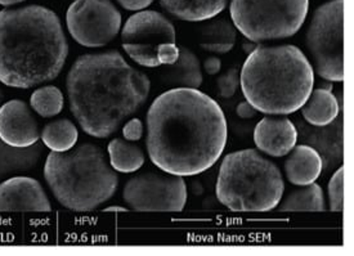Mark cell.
I'll use <instances>...</instances> for the list:
<instances>
[{"instance_id":"6da1fadb","label":"cell","mask_w":354,"mask_h":256,"mask_svg":"<svg viewBox=\"0 0 354 256\" xmlns=\"http://www.w3.org/2000/svg\"><path fill=\"white\" fill-rule=\"evenodd\" d=\"M146 146L160 170L194 177L214 166L228 141L223 110L212 97L173 88L149 106Z\"/></svg>"},{"instance_id":"7a4b0ae2","label":"cell","mask_w":354,"mask_h":256,"mask_svg":"<svg viewBox=\"0 0 354 256\" xmlns=\"http://www.w3.org/2000/svg\"><path fill=\"white\" fill-rule=\"evenodd\" d=\"M66 89L70 110L85 133L107 138L146 104L151 81L118 50H107L77 58Z\"/></svg>"},{"instance_id":"3957f363","label":"cell","mask_w":354,"mask_h":256,"mask_svg":"<svg viewBox=\"0 0 354 256\" xmlns=\"http://www.w3.org/2000/svg\"><path fill=\"white\" fill-rule=\"evenodd\" d=\"M68 56L56 12L41 6L0 10V83L30 89L55 80Z\"/></svg>"},{"instance_id":"277c9868","label":"cell","mask_w":354,"mask_h":256,"mask_svg":"<svg viewBox=\"0 0 354 256\" xmlns=\"http://www.w3.org/2000/svg\"><path fill=\"white\" fill-rule=\"evenodd\" d=\"M240 86L258 112L294 114L313 90L315 71L295 46H258L243 62Z\"/></svg>"},{"instance_id":"5b68a950","label":"cell","mask_w":354,"mask_h":256,"mask_svg":"<svg viewBox=\"0 0 354 256\" xmlns=\"http://www.w3.org/2000/svg\"><path fill=\"white\" fill-rule=\"evenodd\" d=\"M44 179L55 199L66 209L92 211L113 197L119 177L102 148L83 143L66 152H50Z\"/></svg>"},{"instance_id":"8992f818","label":"cell","mask_w":354,"mask_h":256,"mask_svg":"<svg viewBox=\"0 0 354 256\" xmlns=\"http://www.w3.org/2000/svg\"><path fill=\"white\" fill-rule=\"evenodd\" d=\"M285 183L276 164L257 150L227 155L216 181V197L232 211H270L283 196Z\"/></svg>"},{"instance_id":"52a82bcc","label":"cell","mask_w":354,"mask_h":256,"mask_svg":"<svg viewBox=\"0 0 354 256\" xmlns=\"http://www.w3.org/2000/svg\"><path fill=\"white\" fill-rule=\"evenodd\" d=\"M308 10L309 0H232L230 7L236 30L257 44L295 35Z\"/></svg>"},{"instance_id":"ba28073f","label":"cell","mask_w":354,"mask_h":256,"mask_svg":"<svg viewBox=\"0 0 354 256\" xmlns=\"http://www.w3.org/2000/svg\"><path fill=\"white\" fill-rule=\"evenodd\" d=\"M122 48L140 66H167L177 62V31L164 14L140 10L127 19L122 31Z\"/></svg>"},{"instance_id":"9c48e42d","label":"cell","mask_w":354,"mask_h":256,"mask_svg":"<svg viewBox=\"0 0 354 256\" xmlns=\"http://www.w3.org/2000/svg\"><path fill=\"white\" fill-rule=\"evenodd\" d=\"M306 46L318 75L327 81H344V0H331L313 13Z\"/></svg>"},{"instance_id":"30bf717a","label":"cell","mask_w":354,"mask_h":256,"mask_svg":"<svg viewBox=\"0 0 354 256\" xmlns=\"http://www.w3.org/2000/svg\"><path fill=\"white\" fill-rule=\"evenodd\" d=\"M122 199L134 211H182L187 204L186 181L165 171H146L127 181Z\"/></svg>"},{"instance_id":"8fae6325","label":"cell","mask_w":354,"mask_h":256,"mask_svg":"<svg viewBox=\"0 0 354 256\" xmlns=\"http://www.w3.org/2000/svg\"><path fill=\"white\" fill-rule=\"evenodd\" d=\"M70 35L80 46L110 44L122 29V13L111 0H75L66 12Z\"/></svg>"},{"instance_id":"7c38bea8","label":"cell","mask_w":354,"mask_h":256,"mask_svg":"<svg viewBox=\"0 0 354 256\" xmlns=\"http://www.w3.org/2000/svg\"><path fill=\"white\" fill-rule=\"evenodd\" d=\"M40 128L30 106L12 99L0 107V139L16 148H28L40 139Z\"/></svg>"},{"instance_id":"4fadbf2b","label":"cell","mask_w":354,"mask_h":256,"mask_svg":"<svg viewBox=\"0 0 354 256\" xmlns=\"http://www.w3.org/2000/svg\"><path fill=\"white\" fill-rule=\"evenodd\" d=\"M52 205L40 181L13 177L0 183V211H50Z\"/></svg>"},{"instance_id":"5bb4252c","label":"cell","mask_w":354,"mask_h":256,"mask_svg":"<svg viewBox=\"0 0 354 256\" xmlns=\"http://www.w3.org/2000/svg\"><path fill=\"white\" fill-rule=\"evenodd\" d=\"M298 130L286 116H266L254 130L258 150L273 157H282L297 146Z\"/></svg>"},{"instance_id":"9a60e30c","label":"cell","mask_w":354,"mask_h":256,"mask_svg":"<svg viewBox=\"0 0 354 256\" xmlns=\"http://www.w3.org/2000/svg\"><path fill=\"white\" fill-rule=\"evenodd\" d=\"M289 153V157L285 161V173L290 183L304 187L317 181L322 173L324 162L313 147L299 144Z\"/></svg>"},{"instance_id":"2e32d148","label":"cell","mask_w":354,"mask_h":256,"mask_svg":"<svg viewBox=\"0 0 354 256\" xmlns=\"http://www.w3.org/2000/svg\"><path fill=\"white\" fill-rule=\"evenodd\" d=\"M165 86L173 88L198 89L203 84V71L198 58L186 47H179V57L173 65H167L160 71Z\"/></svg>"},{"instance_id":"e0dca14e","label":"cell","mask_w":354,"mask_h":256,"mask_svg":"<svg viewBox=\"0 0 354 256\" xmlns=\"http://www.w3.org/2000/svg\"><path fill=\"white\" fill-rule=\"evenodd\" d=\"M228 0H160V6L176 19L203 22L214 19L227 7Z\"/></svg>"},{"instance_id":"ac0fdd59","label":"cell","mask_w":354,"mask_h":256,"mask_svg":"<svg viewBox=\"0 0 354 256\" xmlns=\"http://www.w3.org/2000/svg\"><path fill=\"white\" fill-rule=\"evenodd\" d=\"M300 110L308 124L324 128L334 123L339 115V104L331 90L317 88L312 90L306 104L300 107Z\"/></svg>"},{"instance_id":"d6986e66","label":"cell","mask_w":354,"mask_h":256,"mask_svg":"<svg viewBox=\"0 0 354 256\" xmlns=\"http://www.w3.org/2000/svg\"><path fill=\"white\" fill-rule=\"evenodd\" d=\"M237 39V30L227 19L210 21L201 26L198 34V44L212 53H228L232 50Z\"/></svg>"},{"instance_id":"ffe728a7","label":"cell","mask_w":354,"mask_h":256,"mask_svg":"<svg viewBox=\"0 0 354 256\" xmlns=\"http://www.w3.org/2000/svg\"><path fill=\"white\" fill-rule=\"evenodd\" d=\"M41 155L43 148L37 143L28 148H16L0 139V179L10 174L34 169Z\"/></svg>"},{"instance_id":"44dd1931","label":"cell","mask_w":354,"mask_h":256,"mask_svg":"<svg viewBox=\"0 0 354 256\" xmlns=\"http://www.w3.org/2000/svg\"><path fill=\"white\" fill-rule=\"evenodd\" d=\"M107 152L112 169L124 174L140 170L146 161L140 147L122 138L112 139L107 146Z\"/></svg>"},{"instance_id":"7402d4cb","label":"cell","mask_w":354,"mask_h":256,"mask_svg":"<svg viewBox=\"0 0 354 256\" xmlns=\"http://www.w3.org/2000/svg\"><path fill=\"white\" fill-rule=\"evenodd\" d=\"M40 138L43 144L52 152L73 150L79 138L77 128L68 119H61L49 123L43 128Z\"/></svg>"},{"instance_id":"603a6c76","label":"cell","mask_w":354,"mask_h":256,"mask_svg":"<svg viewBox=\"0 0 354 256\" xmlns=\"http://www.w3.org/2000/svg\"><path fill=\"white\" fill-rule=\"evenodd\" d=\"M277 208L280 211H324L326 209L324 190L316 183L308 184L290 192Z\"/></svg>"},{"instance_id":"cb8c5ba5","label":"cell","mask_w":354,"mask_h":256,"mask_svg":"<svg viewBox=\"0 0 354 256\" xmlns=\"http://www.w3.org/2000/svg\"><path fill=\"white\" fill-rule=\"evenodd\" d=\"M30 105L39 116L53 117L62 112L65 98L61 89L57 86H40L30 97Z\"/></svg>"},{"instance_id":"d4e9b609","label":"cell","mask_w":354,"mask_h":256,"mask_svg":"<svg viewBox=\"0 0 354 256\" xmlns=\"http://www.w3.org/2000/svg\"><path fill=\"white\" fill-rule=\"evenodd\" d=\"M328 199L331 211H343L344 208V168L340 166L328 183Z\"/></svg>"},{"instance_id":"484cf974","label":"cell","mask_w":354,"mask_h":256,"mask_svg":"<svg viewBox=\"0 0 354 256\" xmlns=\"http://www.w3.org/2000/svg\"><path fill=\"white\" fill-rule=\"evenodd\" d=\"M240 86V72L237 68H230L225 74L219 76L216 80L218 93L222 98H231Z\"/></svg>"},{"instance_id":"4316f807","label":"cell","mask_w":354,"mask_h":256,"mask_svg":"<svg viewBox=\"0 0 354 256\" xmlns=\"http://www.w3.org/2000/svg\"><path fill=\"white\" fill-rule=\"evenodd\" d=\"M143 123L140 119H131L128 123L124 125L122 128V135L124 139L129 141V142H137L143 137Z\"/></svg>"},{"instance_id":"83f0119b","label":"cell","mask_w":354,"mask_h":256,"mask_svg":"<svg viewBox=\"0 0 354 256\" xmlns=\"http://www.w3.org/2000/svg\"><path fill=\"white\" fill-rule=\"evenodd\" d=\"M124 10H131V12H140V10H146L149 7L153 0H116Z\"/></svg>"},{"instance_id":"f1b7e54d","label":"cell","mask_w":354,"mask_h":256,"mask_svg":"<svg viewBox=\"0 0 354 256\" xmlns=\"http://www.w3.org/2000/svg\"><path fill=\"white\" fill-rule=\"evenodd\" d=\"M236 114L241 119H252L258 115V111L248 101H245V102H241L240 105L237 106Z\"/></svg>"},{"instance_id":"f546056e","label":"cell","mask_w":354,"mask_h":256,"mask_svg":"<svg viewBox=\"0 0 354 256\" xmlns=\"http://www.w3.org/2000/svg\"><path fill=\"white\" fill-rule=\"evenodd\" d=\"M204 68H205L206 74L216 75L221 71V68H222V62H221L219 58H206V61L204 62Z\"/></svg>"},{"instance_id":"4dcf8cb0","label":"cell","mask_w":354,"mask_h":256,"mask_svg":"<svg viewBox=\"0 0 354 256\" xmlns=\"http://www.w3.org/2000/svg\"><path fill=\"white\" fill-rule=\"evenodd\" d=\"M257 47H258V44H257V43H252L250 40H249V43L246 41V43H243V49L246 53H252V50Z\"/></svg>"},{"instance_id":"1f68e13d","label":"cell","mask_w":354,"mask_h":256,"mask_svg":"<svg viewBox=\"0 0 354 256\" xmlns=\"http://www.w3.org/2000/svg\"><path fill=\"white\" fill-rule=\"evenodd\" d=\"M22 1H26V0H0V6H4V7H10V6H16L19 4Z\"/></svg>"},{"instance_id":"d6a6232c","label":"cell","mask_w":354,"mask_h":256,"mask_svg":"<svg viewBox=\"0 0 354 256\" xmlns=\"http://www.w3.org/2000/svg\"><path fill=\"white\" fill-rule=\"evenodd\" d=\"M104 211H107V213H127L128 209L122 208V206H110V208H106Z\"/></svg>"},{"instance_id":"836d02e7","label":"cell","mask_w":354,"mask_h":256,"mask_svg":"<svg viewBox=\"0 0 354 256\" xmlns=\"http://www.w3.org/2000/svg\"><path fill=\"white\" fill-rule=\"evenodd\" d=\"M4 97H6V95H4V92L0 89V107H1V105H3V102H4Z\"/></svg>"}]
</instances>
